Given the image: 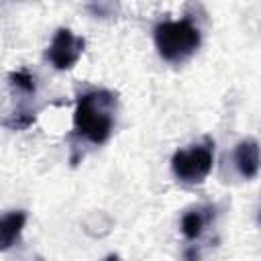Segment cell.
<instances>
[{
	"label": "cell",
	"mask_w": 261,
	"mask_h": 261,
	"mask_svg": "<svg viewBox=\"0 0 261 261\" xmlns=\"http://www.w3.org/2000/svg\"><path fill=\"white\" fill-rule=\"evenodd\" d=\"M214 218V206H196L190 208L188 212H184L181 222H179V230L188 241H196L204 234L206 226L212 222Z\"/></svg>",
	"instance_id": "6"
},
{
	"label": "cell",
	"mask_w": 261,
	"mask_h": 261,
	"mask_svg": "<svg viewBox=\"0 0 261 261\" xmlns=\"http://www.w3.org/2000/svg\"><path fill=\"white\" fill-rule=\"evenodd\" d=\"M8 82H10V86H12L18 94H22V96H35V92H37L35 75H33L31 71H27V69L12 71V73L8 75Z\"/></svg>",
	"instance_id": "8"
},
{
	"label": "cell",
	"mask_w": 261,
	"mask_h": 261,
	"mask_svg": "<svg viewBox=\"0 0 261 261\" xmlns=\"http://www.w3.org/2000/svg\"><path fill=\"white\" fill-rule=\"evenodd\" d=\"M232 161L241 177L253 179L259 171V143L251 137L243 139L232 151Z\"/></svg>",
	"instance_id": "5"
},
{
	"label": "cell",
	"mask_w": 261,
	"mask_h": 261,
	"mask_svg": "<svg viewBox=\"0 0 261 261\" xmlns=\"http://www.w3.org/2000/svg\"><path fill=\"white\" fill-rule=\"evenodd\" d=\"M84 47L86 41L82 37L73 35L69 29H57L47 47V61L59 71L71 69L82 57Z\"/></svg>",
	"instance_id": "4"
},
{
	"label": "cell",
	"mask_w": 261,
	"mask_h": 261,
	"mask_svg": "<svg viewBox=\"0 0 261 261\" xmlns=\"http://www.w3.org/2000/svg\"><path fill=\"white\" fill-rule=\"evenodd\" d=\"M35 261H43V259H41V257H37V259H35Z\"/></svg>",
	"instance_id": "10"
},
{
	"label": "cell",
	"mask_w": 261,
	"mask_h": 261,
	"mask_svg": "<svg viewBox=\"0 0 261 261\" xmlns=\"http://www.w3.org/2000/svg\"><path fill=\"white\" fill-rule=\"evenodd\" d=\"M27 224V212L14 210L0 216V251H8L20 239V232Z\"/></svg>",
	"instance_id": "7"
},
{
	"label": "cell",
	"mask_w": 261,
	"mask_h": 261,
	"mask_svg": "<svg viewBox=\"0 0 261 261\" xmlns=\"http://www.w3.org/2000/svg\"><path fill=\"white\" fill-rule=\"evenodd\" d=\"M214 165V141L204 137L186 149H177L171 157V171L181 184H202Z\"/></svg>",
	"instance_id": "3"
},
{
	"label": "cell",
	"mask_w": 261,
	"mask_h": 261,
	"mask_svg": "<svg viewBox=\"0 0 261 261\" xmlns=\"http://www.w3.org/2000/svg\"><path fill=\"white\" fill-rule=\"evenodd\" d=\"M116 96L108 90H92L80 96L73 112V135L92 143L104 145L114 128Z\"/></svg>",
	"instance_id": "1"
},
{
	"label": "cell",
	"mask_w": 261,
	"mask_h": 261,
	"mask_svg": "<svg viewBox=\"0 0 261 261\" xmlns=\"http://www.w3.org/2000/svg\"><path fill=\"white\" fill-rule=\"evenodd\" d=\"M153 41L161 59L169 63H184L198 51L202 35L190 18L161 20L153 29Z\"/></svg>",
	"instance_id": "2"
},
{
	"label": "cell",
	"mask_w": 261,
	"mask_h": 261,
	"mask_svg": "<svg viewBox=\"0 0 261 261\" xmlns=\"http://www.w3.org/2000/svg\"><path fill=\"white\" fill-rule=\"evenodd\" d=\"M102 261H118V255H114V253H112V255H106Z\"/></svg>",
	"instance_id": "9"
}]
</instances>
